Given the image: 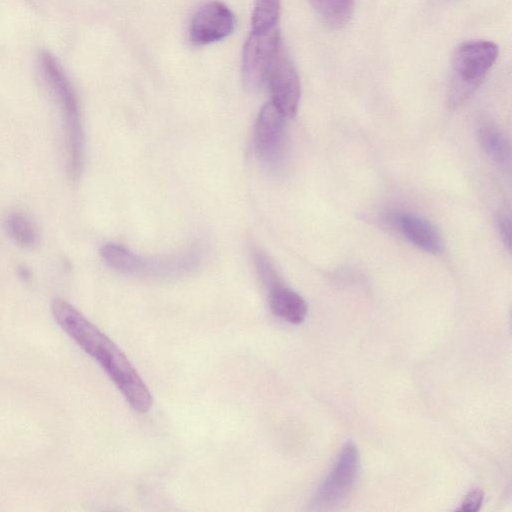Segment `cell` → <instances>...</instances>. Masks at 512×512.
Returning a JSON list of instances; mask_svg holds the SVG:
<instances>
[{
	"mask_svg": "<svg viewBox=\"0 0 512 512\" xmlns=\"http://www.w3.org/2000/svg\"><path fill=\"white\" fill-rule=\"evenodd\" d=\"M51 311L61 329L105 371L129 405L148 412L152 395L123 351L81 312L64 299H54Z\"/></svg>",
	"mask_w": 512,
	"mask_h": 512,
	"instance_id": "6da1fadb",
	"label": "cell"
},
{
	"mask_svg": "<svg viewBox=\"0 0 512 512\" xmlns=\"http://www.w3.org/2000/svg\"><path fill=\"white\" fill-rule=\"evenodd\" d=\"M37 66L60 115L67 174L77 180L84 161V130L76 91L61 63L49 51H41Z\"/></svg>",
	"mask_w": 512,
	"mask_h": 512,
	"instance_id": "7a4b0ae2",
	"label": "cell"
},
{
	"mask_svg": "<svg viewBox=\"0 0 512 512\" xmlns=\"http://www.w3.org/2000/svg\"><path fill=\"white\" fill-rule=\"evenodd\" d=\"M499 54L497 44L489 40L461 43L451 59L449 100L452 105L465 101L485 79Z\"/></svg>",
	"mask_w": 512,
	"mask_h": 512,
	"instance_id": "3957f363",
	"label": "cell"
},
{
	"mask_svg": "<svg viewBox=\"0 0 512 512\" xmlns=\"http://www.w3.org/2000/svg\"><path fill=\"white\" fill-rule=\"evenodd\" d=\"M281 50L278 26L265 31H251L242 57V81L248 92H257L267 83L270 70Z\"/></svg>",
	"mask_w": 512,
	"mask_h": 512,
	"instance_id": "277c9868",
	"label": "cell"
},
{
	"mask_svg": "<svg viewBox=\"0 0 512 512\" xmlns=\"http://www.w3.org/2000/svg\"><path fill=\"white\" fill-rule=\"evenodd\" d=\"M358 471L357 447L354 443L348 442L342 448L333 469L316 491L311 509H332L343 503L355 485Z\"/></svg>",
	"mask_w": 512,
	"mask_h": 512,
	"instance_id": "5b68a950",
	"label": "cell"
},
{
	"mask_svg": "<svg viewBox=\"0 0 512 512\" xmlns=\"http://www.w3.org/2000/svg\"><path fill=\"white\" fill-rule=\"evenodd\" d=\"M100 255L109 267L130 275H173L186 271L194 261L193 258L190 259L187 256L162 259L143 258L114 243L103 245Z\"/></svg>",
	"mask_w": 512,
	"mask_h": 512,
	"instance_id": "8992f818",
	"label": "cell"
},
{
	"mask_svg": "<svg viewBox=\"0 0 512 512\" xmlns=\"http://www.w3.org/2000/svg\"><path fill=\"white\" fill-rule=\"evenodd\" d=\"M234 26V15L226 5L216 0L209 1L193 15L189 39L196 46L208 45L226 38Z\"/></svg>",
	"mask_w": 512,
	"mask_h": 512,
	"instance_id": "52a82bcc",
	"label": "cell"
},
{
	"mask_svg": "<svg viewBox=\"0 0 512 512\" xmlns=\"http://www.w3.org/2000/svg\"><path fill=\"white\" fill-rule=\"evenodd\" d=\"M285 116L270 101L260 110L254 128V147L258 157L274 165L282 157L285 144Z\"/></svg>",
	"mask_w": 512,
	"mask_h": 512,
	"instance_id": "ba28073f",
	"label": "cell"
},
{
	"mask_svg": "<svg viewBox=\"0 0 512 512\" xmlns=\"http://www.w3.org/2000/svg\"><path fill=\"white\" fill-rule=\"evenodd\" d=\"M267 84L271 102L286 118L295 116L301 97L300 79L295 66L282 50L270 70Z\"/></svg>",
	"mask_w": 512,
	"mask_h": 512,
	"instance_id": "9c48e42d",
	"label": "cell"
},
{
	"mask_svg": "<svg viewBox=\"0 0 512 512\" xmlns=\"http://www.w3.org/2000/svg\"><path fill=\"white\" fill-rule=\"evenodd\" d=\"M393 221L399 232L414 246L430 254L443 251L442 235L429 220L411 213H399Z\"/></svg>",
	"mask_w": 512,
	"mask_h": 512,
	"instance_id": "30bf717a",
	"label": "cell"
},
{
	"mask_svg": "<svg viewBox=\"0 0 512 512\" xmlns=\"http://www.w3.org/2000/svg\"><path fill=\"white\" fill-rule=\"evenodd\" d=\"M268 303L277 317L292 324L303 322L307 314L305 300L282 282L268 289Z\"/></svg>",
	"mask_w": 512,
	"mask_h": 512,
	"instance_id": "8fae6325",
	"label": "cell"
},
{
	"mask_svg": "<svg viewBox=\"0 0 512 512\" xmlns=\"http://www.w3.org/2000/svg\"><path fill=\"white\" fill-rule=\"evenodd\" d=\"M484 152L503 170H510L511 151L504 133L489 121L482 122L477 130Z\"/></svg>",
	"mask_w": 512,
	"mask_h": 512,
	"instance_id": "7c38bea8",
	"label": "cell"
},
{
	"mask_svg": "<svg viewBox=\"0 0 512 512\" xmlns=\"http://www.w3.org/2000/svg\"><path fill=\"white\" fill-rule=\"evenodd\" d=\"M5 229L13 242L22 248H33L39 242L36 224L22 211H14L7 216Z\"/></svg>",
	"mask_w": 512,
	"mask_h": 512,
	"instance_id": "4fadbf2b",
	"label": "cell"
},
{
	"mask_svg": "<svg viewBox=\"0 0 512 512\" xmlns=\"http://www.w3.org/2000/svg\"><path fill=\"white\" fill-rule=\"evenodd\" d=\"M321 20L332 28L343 27L350 19L354 0H307Z\"/></svg>",
	"mask_w": 512,
	"mask_h": 512,
	"instance_id": "5bb4252c",
	"label": "cell"
},
{
	"mask_svg": "<svg viewBox=\"0 0 512 512\" xmlns=\"http://www.w3.org/2000/svg\"><path fill=\"white\" fill-rule=\"evenodd\" d=\"M280 0H254L251 31H265L278 26Z\"/></svg>",
	"mask_w": 512,
	"mask_h": 512,
	"instance_id": "9a60e30c",
	"label": "cell"
},
{
	"mask_svg": "<svg viewBox=\"0 0 512 512\" xmlns=\"http://www.w3.org/2000/svg\"><path fill=\"white\" fill-rule=\"evenodd\" d=\"M252 256L257 274L267 290L281 282L272 261L261 248L254 247Z\"/></svg>",
	"mask_w": 512,
	"mask_h": 512,
	"instance_id": "2e32d148",
	"label": "cell"
},
{
	"mask_svg": "<svg viewBox=\"0 0 512 512\" xmlns=\"http://www.w3.org/2000/svg\"><path fill=\"white\" fill-rule=\"evenodd\" d=\"M495 227L503 244L510 250L511 247V219L508 214L499 212L496 214Z\"/></svg>",
	"mask_w": 512,
	"mask_h": 512,
	"instance_id": "e0dca14e",
	"label": "cell"
},
{
	"mask_svg": "<svg viewBox=\"0 0 512 512\" xmlns=\"http://www.w3.org/2000/svg\"><path fill=\"white\" fill-rule=\"evenodd\" d=\"M484 494L480 489L471 490L464 498L461 506L458 508L459 511L475 512L477 511L483 501Z\"/></svg>",
	"mask_w": 512,
	"mask_h": 512,
	"instance_id": "ac0fdd59",
	"label": "cell"
}]
</instances>
